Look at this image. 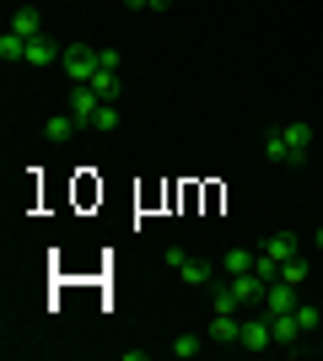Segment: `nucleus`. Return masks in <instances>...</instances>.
Segmentation results:
<instances>
[{
	"instance_id": "1",
	"label": "nucleus",
	"mask_w": 323,
	"mask_h": 361,
	"mask_svg": "<svg viewBox=\"0 0 323 361\" xmlns=\"http://www.w3.org/2000/svg\"><path fill=\"white\" fill-rule=\"evenodd\" d=\"M308 151H312V130H308V124H275V130L264 135V157L280 162V167L308 162Z\"/></svg>"
},
{
	"instance_id": "2",
	"label": "nucleus",
	"mask_w": 323,
	"mask_h": 361,
	"mask_svg": "<svg viewBox=\"0 0 323 361\" xmlns=\"http://www.w3.org/2000/svg\"><path fill=\"white\" fill-rule=\"evenodd\" d=\"M296 248H302V243H296V232H270V238H264V248H259V259H253V270H259L264 281H275L280 264H286V259H296Z\"/></svg>"
},
{
	"instance_id": "3",
	"label": "nucleus",
	"mask_w": 323,
	"mask_h": 361,
	"mask_svg": "<svg viewBox=\"0 0 323 361\" xmlns=\"http://www.w3.org/2000/svg\"><path fill=\"white\" fill-rule=\"evenodd\" d=\"M167 270L184 275V286H194V291H205L215 281V264H210V259H194V254H184V248H172V254H167Z\"/></svg>"
},
{
	"instance_id": "4",
	"label": "nucleus",
	"mask_w": 323,
	"mask_h": 361,
	"mask_svg": "<svg viewBox=\"0 0 323 361\" xmlns=\"http://www.w3.org/2000/svg\"><path fill=\"white\" fill-rule=\"evenodd\" d=\"M65 81H70V87H87V81H92L97 75V49L92 44H65Z\"/></svg>"
},
{
	"instance_id": "5",
	"label": "nucleus",
	"mask_w": 323,
	"mask_h": 361,
	"mask_svg": "<svg viewBox=\"0 0 323 361\" xmlns=\"http://www.w3.org/2000/svg\"><path fill=\"white\" fill-rule=\"evenodd\" d=\"M97 108H103V97H97L92 87H70V119H76L81 130H92V124H97Z\"/></svg>"
},
{
	"instance_id": "6",
	"label": "nucleus",
	"mask_w": 323,
	"mask_h": 361,
	"mask_svg": "<svg viewBox=\"0 0 323 361\" xmlns=\"http://www.w3.org/2000/svg\"><path fill=\"white\" fill-rule=\"evenodd\" d=\"M264 286H270V281H264L259 270H248V275H227V291L237 297V307H243V302H264Z\"/></svg>"
},
{
	"instance_id": "7",
	"label": "nucleus",
	"mask_w": 323,
	"mask_h": 361,
	"mask_svg": "<svg viewBox=\"0 0 323 361\" xmlns=\"http://www.w3.org/2000/svg\"><path fill=\"white\" fill-rule=\"evenodd\" d=\"M270 340H275V318L264 313V318H248L243 324V340H237V345L243 350H270Z\"/></svg>"
},
{
	"instance_id": "8",
	"label": "nucleus",
	"mask_w": 323,
	"mask_h": 361,
	"mask_svg": "<svg viewBox=\"0 0 323 361\" xmlns=\"http://www.w3.org/2000/svg\"><path fill=\"white\" fill-rule=\"evenodd\" d=\"M54 60H65V49L54 44L49 32H44V38H27V60H22V65H32V71H49Z\"/></svg>"
},
{
	"instance_id": "9",
	"label": "nucleus",
	"mask_w": 323,
	"mask_h": 361,
	"mask_svg": "<svg viewBox=\"0 0 323 361\" xmlns=\"http://www.w3.org/2000/svg\"><path fill=\"white\" fill-rule=\"evenodd\" d=\"M264 307H270V318L291 313V307H296V286H286V281H270V286H264Z\"/></svg>"
},
{
	"instance_id": "10",
	"label": "nucleus",
	"mask_w": 323,
	"mask_h": 361,
	"mask_svg": "<svg viewBox=\"0 0 323 361\" xmlns=\"http://www.w3.org/2000/svg\"><path fill=\"white\" fill-rule=\"evenodd\" d=\"M210 340H215V345H237V340H243L237 313H215V318H210Z\"/></svg>"
},
{
	"instance_id": "11",
	"label": "nucleus",
	"mask_w": 323,
	"mask_h": 361,
	"mask_svg": "<svg viewBox=\"0 0 323 361\" xmlns=\"http://www.w3.org/2000/svg\"><path fill=\"white\" fill-rule=\"evenodd\" d=\"M87 87H92L97 97H103V103H113V97L124 92V81H119V71H103V65H97V75L87 81Z\"/></svg>"
},
{
	"instance_id": "12",
	"label": "nucleus",
	"mask_w": 323,
	"mask_h": 361,
	"mask_svg": "<svg viewBox=\"0 0 323 361\" xmlns=\"http://www.w3.org/2000/svg\"><path fill=\"white\" fill-rule=\"evenodd\" d=\"M0 60H6V65H22V60H27V38H16V32L6 27V32H0Z\"/></svg>"
},
{
	"instance_id": "13",
	"label": "nucleus",
	"mask_w": 323,
	"mask_h": 361,
	"mask_svg": "<svg viewBox=\"0 0 323 361\" xmlns=\"http://www.w3.org/2000/svg\"><path fill=\"white\" fill-rule=\"evenodd\" d=\"M11 32H16V38H44V22H38V11H27V6H22V11L11 16Z\"/></svg>"
},
{
	"instance_id": "14",
	"label": "nucleus",
	"mask_w": 323,
	"mask_h": 361,
	"mask_svg": "<svg viewBox=\"0 0 323 361\" xmlns=\"http://www.w3.org/2000/svg\"><path fill=\"white\" fill-rule=\"evenodd\" d=\"M296 340H302V324L291 313H280L275 318V345H296Z\"/></svg>"
},
{
	"instance_id": "15",
	"label": "nucleus",
	"mask_w": 323,
	"mask_h": 361,
	"mask_svg": "<svg viewBox=\"0 0 323 361\" xmlns=\"http://www.w3.org/2000/svg\"><path fill=\"white\" fill-rule=\"evenodd\" d=\"M253 259H259V254H248V248H232V254L221 259V270H227V275H248V270H253Z\"/></svg>"
},
{
	"instance_id": "16",
	"label": "nucleus",
	"mask_w": 323,
	"mask_h": 361,
	"mask_svg": "<svg viewBox=\"0 0 323 361\" xmlns=\"http://www.w3.org/2000/svg\"><path fill=\"white\" fill-rule=\"evenodd\" d=\"M291 318H296V324H302V334H312V329H318V324H323V313H318V307H312V302H296V307H291Z\"/></svg>"
},
{
	"instance_id": "17",
	"label": "nucleus",
	"mask_w": 323,
	"mask_h": 361,
	"mask_svg": "<svg viewBox=\"0 0 323 361\" xmlns=\"http://www.w3.org/2000/svg\"><path fill=\"white\" fill-rule=\"evenodd\" d=\"M280 281H286V286H302V281H308V259H286V264H280Z\"/></svg>"
},
{
	"instance_id": "18",
	"label": "nucleus",
	"mask_w": 323,
	"mask_h": 361,
	"mask_svg": "<svg viewBox=\"0 0 323 361\" xmlns=\"http://www.w3.org/2000/svg\"><path fill=\"white\" fill-rule=\"evenodd\" d=\"M205 350V340H194V334H178V340H172V356L184 361V356H200Z\"/></svg>"
},
{
	"instance_id": "19",
	"label": "nucleus",
	"mask_w": 323,
	"mask_h": 361,
	"mask_svg": "<svg viewBox=\"0 0 323 361\" xmlns=\"http://www.w3.org/2000/svg\"><path fill=\"white\" fill-rule=\"evenodd\" d=\"M92 130H119V108L103 103V108H97V124H92Z\"/></svg>"
},
{
	"instance_id": "20",
	"label": "nucleus",
	"mask_w": 323,
	"mask_h": 361,
	"mask_svg": "<svg viewBox=\"0 0 323 361\" xmlns=\"http://www.w3.org/2000/svg\"><path fill=\"white\" fill-rule=\"evenodd\" d=\"M124 6H129V11H167L172 0H124Z\"/></svg>"
},
{
	"instance_id": "21",
	"label": "nucleus",
	"mask_w": 323,
	"mask_h": 361,
	"mask_svg": "<svg viewBox=\"0 0 323 361\" xmlns=\"http://www.w3.org/2000/svg\"><path fill=\"white\" fill-rule=\"evenodd\" d=\"M312 243H318V248H323V226H318V238H312Z\"/></svg>"
}]
</instances>
